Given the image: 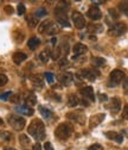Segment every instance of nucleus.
<instances>
[{"label":"nucleus","mask_w":128,"mask_h":150,"mask_svg":"<svg viewBox=\"0 0 128 150\" xmlns=\"http://www.w3.org/2000/svg\"><path fill=\"white\" fill-rule=\"evenodd\" d=\"M74 54L76 56H80V55H84L85 52H88V47L85 44H82V43H77L74 45Z\"/></svg>","instance_id":"17"},{"label":"nucleus","mask_w":128,"mask_h":150,"mask_svg":"<svg viewBox=\"0 0 128 150\" xmlns=\"http://www.w3.org/2000/svg\"><path fill=\"white\" fill-rule=\"evenodd\" d=\"M4 150H17V149H14V148H11V146H6V148H4Z\"/></svg>","instance_id":"49"},{"label":"nucleus","mask_w":128,"mask_h":150,"mask_svg":"<svg viewBox=\"0 0 128 150\" xmlns=\"http://www.w3.org/2000/svg\"><path fill=\"white\" fill-rule=\"evenodd\" d=\"M20 99H22V96L20 94H14V96H11L10 101L13 103V104H18V103L20 101Z\"/></svg>","instance_id":"36"},{"label":"nucleus","mask_w":128,"mask_h":150,"mask_svg":"<svg viewBox=\"0 0 128 150\" xmlns=\"http://www.w3.org/2000/svg\"><path fill=\"white\" fill-rule=\"evenodd\" d=\"M19 142H20L22 145L26 146V145L30 144V138H29L26 135H20V136H19Z\"/></svg>","instance_id":"29"},{"label":"nucleus","mask_w":128,"mask_h":150,"mask_svg":"<svg viewBox=\"0 0 128 150\" xmlns=\"http://www.w3.org/2000/svg\"><path fill=\"white\" fill-rule=\"evenodd\" d=\"M31 81H32V83H33L36 87H43V86H44L42 75H38V74L31 75Z\"/></svg>","instance_id":"20"},{"label":"nucleus","mask_w":128,"mask_h":150,"mask_svg":"<svg viewBox=\"0 0 128 150\" xmlns=\"http://www.w3.org/2000/svg\"><path fill=\"white\" fill-rule=\"evenodd\" d=\"M25 103H26V106L27 105H36L37 104V98H36V96L33 94V93H29V94L26 96L25 98Z\"/></svg>","instance_id":"23"},{"label":"nucleus","mask_w":128,"mask_h":150,"mask_svg":"<svg viewBox=\"0 0 128 150\" xmlns=\"http://www.w3.org/2000/svg\"><path fill=\"white\" fill-rule=\"evenodd\" d=\"M36 18H41V17H44V16H46V10L44 8V7H41V8H38L37 11L34 12V14H33Z\"/></svg>","instance_id":"30"},{"label":"nucleus","mask_w":128,"mask_h":150,"mask_svg":"<svg viewBox=\"0 0 128 150\" xmlns=\"http://www.w3.org/2000/svg\"><path fill=\"white\" fill-rule=\"evenodd\" d=\"M109 13H111L112 18H114V19H118V18H119V14H118V12H116L114 8H111V10H109Z\"/></svg>","instance_id":"42"},{"label":"nucleus","mask_w":128,"mask_h":150,"mask_svg":"<svg viewBox=\"0 0 128 150\" xmlns=\"http://www.w3.org/2000/svg\"><path fill=\"white\" fill-rule=\"evenodd\" d=\"M58 31H59V28L57 26V24H55V23L51 22V23L48 25V28H46V30H45V33H46V35H50V36H53V35L58 33Z\"/></svg>","instance_id":"19"},{"label":"nucleus","mask_w":128,"mask_h":150,"mask_svg":"<svg viewBox=\"0 0 128 150\" xmlns=\"http://www.w3.org/2000/svg\"><path fill=\"white\" fill-rule=\"evenodd\" d=\"M7 82H8V79H7L6 75L5 74H0V87L5 86Z\"/></svg>","instance_id":"35"},{"label":"nucleus","mask_w":128,"mask_h":150,"mask_svg":"<svg viewBox=\"0 0 128 150\" xmlns=\"http://www.w3.org/2000/svg\"><path fill=\"white\" fill-rule=\"evenodd\" d=\"M88 150H103V146L101 144H99V143H95V144H91L88 148Z\"/></svg>","instance_id":"37"},{"label":"nucleus","mask_w":128,"mask_h":150,"mask_svg":"<svg viewBox=\"0 0 128 150\" xmlns=\"http://www.w3.org/2000/svg\"><path fill=\"white\" fill-rule=\"evenodd\" d=\"M78 104H80L78 98H77L75 94H70V96L68 97V105H69L70 107H75V106H77Z\"/></svg>","instance_id":"22"},{"label":"nucleus","mask_w":128,"mask_h":150,"mask_svg":"<svg viewBox=\"0 0 128 150\" xmlns=\"http://www.w3.org/2000/svg\"><path fill=\"white\" fill-rule=\"evenodd\" d=\"M55 17H56L57 22H58L62 26H65V28H69V26H70L65 11H62V10H59V8L56 7V10H55Z\"/></svg>","instance_id":"8"},{"label":"nucleus","mask_w":128,"mask_h":150,"mask_svg":"<svg viewBox=\"0 0 128 150\" xmlns=\"http://www.w3.org/2000/svg\"><path fill=\"white\" fill-rule=\"evenodd\" d=\"M27 131L32 137H34L38 141H42L45 138V126L41 119H33L29 125Z\"/></svg>","instance_id":"1"},{"label":"nucleus","mask_w":128,"mask_h":150,"mask_svg":"<svg viewBox=\"0 0 128 150\" xmlns=\"http://www.w3.org/2000/svg\"><path fill=\"white\" fill-rule=\"evenodd\" d=\"M50 23H51V21H45V22L41 23V25H39V28H38V31H39L41 33L45 32V30H46V28H48V25H49Z\"/></svg>","instance_id":"32"},{"label":"nucleus","mask_w":128,"mask_h":150,"mask_svg":"<svg viewBox=\"0 0 128 150\" xmlns=\"http://www.w3.org/2000/svg\"><path fill=\"white\" fill-rule=\"evenodd\" d=\"M44 150H53V148H52V145H51L50 142H46L44 144Z\"/></svg>","instance_id":"45"},{"label":"nucleus","mask_w":128,"mask_h":150,"mask_svg":"<svg viewBox=\"0 0 128 150\" xmlns=\"http://www.w3.org/2000/svg\"><path fill=\"white\" fill-rule=\"evenodd\" d=\"M17 12H18V14H19V16L25 14V12H26L25 5H24V4H19V5H18V7H17Z\"/></svg>","instance_id":"34"},{"label":"nucleus","mask_w":128,"mask_h":150,"mask_svg":"<svg viewBox=\"0 0 128 150\" xmlns=\"http://www.w3.org/2000/svg\"><path fill=\"white\" fill-rule=\"evenodd\" d=\"M27 59V55L23 51H15L13 55H12V60L15 64H20L22 62H24L25 60Z\"/></svg>","instance_id":"15"},{"label":"nucleus","mask_w":128,"mask_h":150,"mask_svg":"<svg viewBox=\"0 0 128 150\" xmlns=\"http://www.w3.org/2000/svg\"><path fill=\"white\" fill-rule=\"evenodd\" d=\"M100 99H101L102 101H106V100L108 99V97H107L106 94H100Z\"/></svg>","instance_id":"47"},{"label":"nucleus","mask_w":128,"mask_h":150,"mask_svg":"<svg viewBox=\"0 0 128 150\" xmlns=\"http://www.w3.org/2000/svg\"><path fill=\"white\" fill-rule=\"evenodd\" d=\"M87 16L90 18L91 21H99V19L102 18V13H101V11H100V8L97 6H91L88 10Z\"/></svg>","instance_id":"11"},{"label":"nucleus","mask_w":128,"mask_h":150,"mask_svg":"<svg viewBox=\"0 0 128 150\" xmlns=\"http://www.w3.org/2000/svg\"><path fill=\"white\" fill-rule=\"evenodd\" d=\"M59 64H61V66H65V64H66V60H65V59H64V60L62 59L61 62H59Z\"/></svg>","instance_id":"48"},{"label":"nucleus","mask_w":128,"mask_h":150,"mask_svg":"<svg viewBox=\"0 0 128 150\" xmlns=\"http://www.w3.org/2000/svg\"><path fill=\"white\" fill-rule=\"evenodd\" d=\"M120 10L126 14L128 16V1H125V3H120Z\"/></svg>","instance_id":"33"},{"label":"nucleus","mask_w":128,"mask_h":150,"mask_svg":"<svg viewBox=\"0 0 128 150\" xmlns=\"http://www.w3.org/2000/svg\"><path fill=\"white\" fill-rule=\"evenodd\" d=\"M32 150H42V145L39 143H36L33 146H32Z\"/></svg>","instance_id":"46"},{"label":"nucleus","mask_w":128,"mask_h":150,"mask_svg":"<svg viewBox=\"0 0 128 150\" xmlns=\"http://www.w3.org/2000/svg\"><path fill=\"white\" fill-rule=\"evenodd\" d=\"M104 135H106V137H107L108 139L115 141L116 143H122V141H123V137H122L120 134L115 132V131H107Z\"/></svg>","instance_id":"16"},{"label":"nucleus","mask_w":128,"mask_h":150,"mask_svg":"<svg viewBox=\"0 0 128 150\" xmlns=\"http://www.w3.org/2000/svg\"><path fill=\"white\" fill-rule=\"evenodd\" d=\"M123 92H125V94H128V78L125 79L123 81Z\"/></svg>","instance_id":"43"},{"label":"nucleus","mask_w":128,"mask_h":150,"mask_svg":"<svg viewBox=\"0 0 128 150\" xmlns=\"http://www.w3.org/2000/svg\"><path fill=\"white\" fill-rule=\"evenodd\" d=\"M11 96H12V92H6V93H4V94H0V99L1 100H7Z\"/></svg>","instance_id":"41"},{"label":"nucleus","mask_w":128,"mask_h":150,"mask_svg":"<svg viewBox=\"0 0 128 150\" xmlns=\"http://www.w3.org/2000/svg\"><path fill=\"white\" fill-rule=\"evenodd\" d=\"M109 108L112 110V113L113 115H116L120 112L121 110V100L118 98V97H114L111 99V105H109Z\"/></svg>","instance_id":"13"},{"label":"nucleus","mask_w":128,"mask_h":150,"mask_svg":"<svg viewBox=\"0 0 128 150\" xmlns=\"http://www.w3.org/2000/svg\"><path fill=\"white\" fill-rule=\"evenodd\" d=\"M5 12H6L7 14H12V13H13V7L10 6V5H6V6H5Z\"/></svg>","instance_id":"44"},{"label":"nucleus","mask_w":128,"mask_h":150,"mask_svg":"<svg viewBox=\"0 0 128 150\" xmlns=\"http://www.w3.org/2000/svg\"><path fill=\"white\" fill-rule=\"evenodd\" d=\"M80 75L82 78L89 80V81H95V79L97 76V73L94 71V70H91V69H82L80 71Z\"/></svg>","instance_id":"14"},{"label":"nucleus","mask_w":128,"mask_h":150,"mask_svg":"<svg viewBox=\"0 0 128 150\" xmlns=\"http://www.w3.org/2000/svg\"><path fill=\"white\" fill-rule=\"evenodd\" d=\"M8 124L17 131H20L25 127L26 120L20 117V116H17V115H10L8 116Z\"/></svg>","instance_id":"4"},{"label":"nucleus","mask_w":128,"mask_h":150,"mask_svg":"<svg viewBox=\"0 0 128 150\" xmlns=\"http://www.w3.org/2000/svg\"><path fill=\"white\" fill-rule=\"evenodd\" d=\"M72 134V127L71 125L66 124V123H62L56 127V131H55V135L56 137L61 141H65L68 139Z\"/></svg>","instance_id":"2"},{"label":"nucleus","mask_w":128,"mask_h":150,"mask_svg":"<svg viewBox=\"0 0 128 150\" xmlns=\"http://www.w3.org/2000/svg\"><path fill=\"white\" fill-rule=\"evenodd\" d=\"M88 30H89V32H91V33H97V32H101L102 30H103V28H102V25H90V26H88Z\"/></svg>","instance_id":"26"},{"label":"nucleus","mask_w":128,"mask_h":150,"mask_svg":"<svg viewBox=\"0 0 128 150\" xmlns=\"http://www.w3.org/2000/svg\"><path fill=\"white\" fill-rule=\"evenodd\" d=\"M126 31H127V25L125 23H115L109 28L108 35L113 36V37H119V36H122L123 33H126Z\"/></svg>","instance_id":"5"},{"label":"nucleus","mask_w":128,"mask_h":150,"mask_svg":"<svg viewBox=\"0 0 128 150\" xmlns=\"http://www.w3.org/2000/svg\"><path fill=\"white\" fill-rule=\"evenodd\" d=\"M80 93H81V94H82L84 98H87L89 101H91V103L95 101V96H94V89H93V87H90V86L83 87V88H81Z\"/></svg>","instance_id":"12"},{"label":"nucleus","mask_w":128,"mask_h":150,"mask_svg":"<svg viewBox=\"0 0 128 150\" xmlns=\"http://www.w3.org/2000/svg\"><path fill=\"white\" fill-rule=\"evenodd\" d=\"M71 19H72V23H74L75 28L78 29V30L84 29L85 25H87L84 17L82 16V13H80V12H77V11L72 12V14H71Z\"/></svg>","instance_id":"7"},{"label":"nucleus","mask_w":128,"mask_h":150,"mask_svg":"<svg viewBox=\"0 0 128 150\" xmlns=\"http://www.w3.org/2000/svg\"><path fill=\"white\" fill-rule=\"evenodd\" d=\"M14 40H15L18 43H20V42L24 40V33L20 32L19 30H17V31L14 32Z\"/></svg>","instance_id":"31"},{"label":"nucleus","mask_w":128,"mask_h":150,"mask_svg":"<svg viewBox=\"0 0 128 150\" xmlns=\"http://www.w3.org/2000/svg\"><path fill=\"white\" fill-rule=\"evenodd\" d=\"M125 79V71L121 69H114L108 78V86L109 87H116L120 82Z\"/></svg>","instance_id":"3"},{"label":"nucleus","mask_w":128,"mask_h":150,"mask_svg":"<svg viewBox=\"0 0 128 150\" xmlns=\"http://www.w3.org/2000/svg\"><path fill=\"white\" fill-rule=\"evenodd\" d=\"M3 124H4V122H3V119H1V118H0V126H1Z\"/></svg>","instance_id":"50"},{"label":"nucleus","mask_w":128,"mask_h":150,"mask_svg":"<svg viewBox=\"0 0 128 150\" xmlns=\"http://www.w3.org/2000/svg\"><path fill=\"white\" fill-rule=\"evenodd\" d=\"M39 60H41V62H43V63H46L48 61H49V52H48V50H43L41 54H39Z\"/></svg>","instance_id":"27"},{"label":"nucleus","mask_w":128,"mask_h":150,"mask_svg":"<svg viewBox=\"0 0 128 150\" xmlns=\"http://www.w3.org/2000/svg\"><path fill=\"white\" fill-rule=\"evenodd\" d=\"M45 78H46L49 83H53L55 82V76H53L52 73H45Z\"/></svg>","instance_id":"39"},{"label":"nucleus","mask_w":128,"mask_h":150,"mask_svg":"<svg viewBox=\"0 0 128 150\" xmlns=\"http://www.w3.org/2000/svg\"><path fill=\"white\" fill-rule=\"evenodd\" d=\"M106 118V115L104 113H97V115H94L91 116L90 119H89V127L90 129H94L96 126H99Z\"/></svg>","instance_id":"9"},{"label":"nucleus","mask_w":128,"mask_h":150,"mask_svg":"<svg viewBox=\"0 0 128 150\" xmlns=\"http://www.w3.org/2000/svg\"><path fill=\"white\" fill-rule=\"evenodd\" d=\"M94 64L95 66H104L106 64V60L104 59H101V57H96V59H94Z\"/></svg>","instance_id":"38"},{"label":"nucleus","mask_w":128,"mask_h":150,"mask_svg":"<svg viewBox=\"0 0 128 150\" xmlns=\"http://www.w3.org/2000/svg\"><path fill=\"white\" fill-rule=\"evenodd\" d=\"M122 119H125V120H127L128 119V105H126L125 106V108H123V111H122Z\"/></svg>","instance_id":"40"},{"label":"nucleus","mask_w":128,"mask_h":150,"mask_svg":"<svg viewBox=\"0 0 128 150\" xmlns=\"http://www.w3.org/2000/svg\"><path fill=\"white\" fill-rule=\"evenodd\" d=\"M15 111L18 112V113H22V115H24V116H32L33 112H34L30 106H26V105L17 106V107H15Z\"/></svg>","instance_id":"18"},{"label":"nucleus","mask_w":128,"mask_h":150,"mask_svg":"<svg viewBox=\"0 0 128 150\" xmlns=\"http://www.w3.org/2000/svg\"><path fill=\"white\" fill-rule=\"evenodd\" d=\"M13 138L12 134L8 132V131H0V139H3V141H11Z\"/></svg>","instance_id":"25"},{"label":"nucleus","mask_w":128,"mask_h":150,"mask_svg":"<svg viewBox=\"0 0 128 150\" xmlns=\"http://www.w3.org/2000/svg\"><path fill=\"white\" fill-rule=\"evenodd\" d=\"M41 44V41L37 38V37H32V38L29 40L27 42V47L31 49V50H34V49H37Z\"/></svg>","instance_id":"21"},{"label":"nucleus","mask_w":128,"mask_h":150,"mask_svg":"<svg viewBox=\"0 0 128 150\" xmlns=\"http://www.w3.org/2000/svg\"><path fill=\"white\" fill-rule=\"evenodd\" d=\"M58 81L63 85V86H70L72 83V81H74V75H72L71 73H62L58 75Z\"/></svg>","instance_id":"10"},{"label":"nucleus","mask_w":128,"mask_h":150,"mask_svg":"<svg viewBox=\"0 0 128 150\" xmlns=\"http://www.w3.org/2000/svg\"><path fill=\"white\" fill-rule=\"evenodd\" d=\"M66 118H69L70 120L75 122L80 125H83L85 123V116L83 113V111L81 110H76V111H71L66 115Z\"/></svg>","instance_id":"6"},{"label":"nucleus","mask_w":128,"mask_h":150,"mask_svg":"<svg viewBox=\"0 0 128 150\" xmlns=\"http://www.w3.org/2000/svg\"><path fill=\"white\" fill-rule=\"evenodd\" d=\"M27 23H29L30 28H34L36 25L38 24V21H37V18H36L34 16H30V17H27Z\"/></svg>","instance_id":"28"},{"label":"nucleus","mask_w":128,"mask_h":150,"mask_svg":"<svg viewBox=\"0 0 128 150\" xmlns=\"http://www.w3.org/2000/svg\"><path fill=\"white\" fill-rule=\"evenodd\" d=\"M39 112H41V115L44 117V119H50L52 117V112L50 110H48L46 107H44V106H39Z\"/></svg>","instance_id":"24"}]
</instances>
